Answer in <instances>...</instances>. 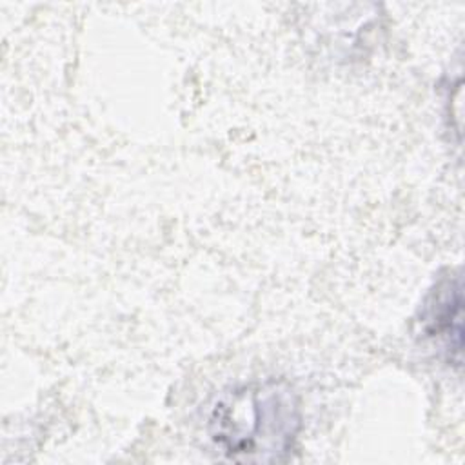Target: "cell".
Returning a JSON list of instances; mask_svg holds the SVG:
<instances>
[{"instance_id":"cell-1","label":"cell","mask_w":465,"mask_h":465,"mask_svg":"<svg viewBox=\"0 0 465 465\" xmlns=\"http://www.w3.org/2000/svg\"><path fill=\"white\" fill-rule=\"evenodd\" d=\"M300 429V400L283 380L229 387L213 400L205 418L213 449L240 463L283 461Z\"/></svg>"},{"instance_id":"cell-2","label":"cell","mask_w":465,"mask_h":465,"mask_svg":"<svg viewBox=\"0 0 465 465\" xmlns=\"http://www.w3.org/2000/svg\"><path fill=\"white\" fill-rule=\"evenodd\" d=\"M418 327L421 338L449 365H461L463 287L460 274H449L436 282L421 305Z\"/></svg>"}]
</instances>
